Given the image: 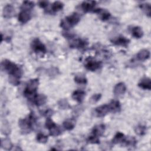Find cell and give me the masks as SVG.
<instances>
[{
    "label": "cell",
    "mask_w": 151,
    "mask_h": 151,
    "mask_svg": "<svg viewBox=\"0 0 151 151\" xmlns=\"http://www.w3.org/2000/svg\"><path fill=\"white\" fill-rule=\"evenodd\" d=\"M1 65L2 67L9 74V76L15 77L19 79L22 77V71L21 68L15 63L8 60H5L2 62Z\"/></svg>",
    "instance_id": "6da1fadb"
},
{
    "label": "cell",
    "mask_w": 151,
    "mask_h": 151,
    "mask_svg": "<svg viewBox=\"0 0 151 151\" xmlns=\"http://www.w3.org/2000/svg\"><path fill=\"white\" fill-rule=\"evenodd\" d=\"M39 85V80L37 78H34L30 80L24 89V94L25 97L28 100L32 101L34 100L35 97L37 94V90Z\"/></svg>",
    "instance_id": "7a4b0ae2"
},
{
    "label": "cell",
    "mask_w": 151,
    "mask_h": 151,
    "mask_svg": "<svg viewBox=\"0 0 151 151\" xmlns=\"http://www.w3.org/2000/svg\"><path fill=\"white\" fill-rule=\"evenodd\" d=\"M80 20V18L79 15L77 13H73L61 20L60 27L65 30H68L78 23Z\"/></svg>",
    "instance_id": "3957f363"
},
{
    "label": "cell",
    "mask_w": 151,
    "mask_h": 151,
    "mask_svg": "<svg viewBox=\"0 0 151 151\" xmlns=\"http://www.w3.org/2000/svg\"><path fill=\"white\" fill-rule=\"evenodd\" d=\"M37 122L36 117L34 113H31L27 118L19 121V126L23 131H29L33 128Z\"/></svg>",
    "instance_id": "277c9868"
},
{
    "label": "cell",
    "mask_w": 151,
    "mask_h": 151,
    "mask_svg": "<svg viewBox=\"0 0 151 151\" xmlns=\"http://www.w3.org/2000/svg\"><path fill=\"white\" fill-rule=\"evenodd\" d=\"M31 48L36 53L44 54L46 52L47 49L45 45L38 39L35 38L31 42Z\"/></svg>",
    "instance_id": "5b68a950"
},
{
    "label": "cell",
    "mask_w": 151,
    "mask_h": 151,
    "mask_svg": "<svg viewBox=\"0 0 151 151\" xmlns=\"http://www.w3.org/2000/svg\"><path fill=\"white\" fill-rule=\"evenodd\" d=\"M110 111V110L109 104H103L95 108L93 114L96 117H102L106 116Z\"/></svg>",
    "instance_id": "8992f818"
},
{
    "label": "cell",
    "mask_w": 151,
    "mask_h": 151,
    "mask_svg": "<svg viewBox=\"0 0 151 151\" xmlns=\"http://www.w3.org/2000/svg\"><path fill=\"white\" fill-rule=\"evenodd\" d=\"M101 65V63L100 61H98L90 58L87 59L85 63V67L86 69L91 71H94L98 70Z\"/></svg>",
    "instance_id": "52a82bcc"
},
{
    "label": "cell",
    "mask_w": 151,
    "mask_h": 151,
    "mask_svg": "<svg viewBox=\"0 0 151 151\" xmlns=\"http://www.w3.org/2000/svg\"><path fill=\"white\" fill-rule=\"evenodd\" d=\"M87 45V42L81 38H76L73 40L70 43V47L72 48L81 49L86 47Z\"/></svg>",
    "instance_id": "ba28073f"
},
{
    "label": "cell",
    "mask_w": 151,
    "mask_h": 151,
    "mask_svg": "<svg viewBox=\"0 0 151 151\" xmlns=\"http://www.w3.org/2000/svg\"><path fill=\"white\" fill-rule=\"evenodd\" d=\"M31 18V14L30 12V11L28 10H22L18 14V21L22 23L25 24L27 23L28 21L30 20Z\"/></svg>",
    "instance_id": "9c48e42d"
},
{
    "label": "cell",
    "mask_w": 151,
    "mask_h": 151,
    "mask_svg": "<svg viewBox=\"0 0 151 151\" xmlns=\"http://www.w3.org/2000/svg\"><path fill=\"white\" fill-rule=\"evenodd\" d=\"M15 13V8L14 7L11 5V4H8L5 5L3 9L2 14L4 17L6 18H9L12 17Z\"/></svg>",
    "instance_id": "30bf717a"
},
{
    "label": "cell",
    "mask_w": 151,
    "mask_h": 151,
    "mask_svg": "<svg viewBox=\"0 0 151 151\" xmlns=\"http://www.w3.org/2000/svg\"><path fill=\"white\" fill-rule=\"evenodd\" d=\"M93 12L96 13L99 16V18H100V19L104 21L109 19L111 15L110 13L108 11H107L106 9H101V8L94 9Z\"/></svg>",
    "instance_id": "8fae6325"
},
{
    "label": "cell",
    "mask_w": 151,
    "mask_h": 151,
    "mask_svg": "<svg viewBox=\"0 0 151 151\" xmlns=\"http://www.w3.org/2000/svg\"><path fill=\"white\" fill-rule=\"evenodd\" d=\"M126 91V86L123 82L117 83L114 87L113 93L115 96H119L124 94Z\"/></svg>",
    "instance_id": "7c38bea8"
},
{
    "label": "cell",
    "mask_w": 151,
    "mask_h": 151,
    "mask_svg": "<svg viewBox=\"0 0 151 151\" xmlns=\"http://www.w3.org/2000/svg\"><path fill=\"white\" fill-rule=\"evenodd\" d=\"M111 42L117 45L126 47L130 42V40L123 36H119L113 39Z\"/></svg>",
    "instance_id": "4fadbf2b"
},
{
    "label": "cell",
    "mask_w": 151,
    "mask_h": 151,
    "mask_svg": "<svg viewBox=\"0 0 151 151\" xmlns=\"http://www.w3.org/2000/svg\"><path fill=\"white\" fill-rule=\"evenodd\" d=\"M96 2L93 1H84L81 4V8L84 12L93 11L94 9Z\"/></svg>",
    "instance_id": "5bb4252c"
},
{
    "label": "cell",
    "mask_w": 151,
    "mask_h": 151,
    "mask_svg": "<svg viewBox=\"0 0 151 151\" xmlns=\"http://www.w3.org/2000/svg\"><path fill=\"white\" fill-rule=\"evenodd\" d=\"M86 93L83 90H77L72 94V98L78 103H81L85 97Z\"/></svg>",
    "instance_id": "9a60e30c"
},
{
    "label": "cell",
    "mask_w": 151,
    "mask_h": 151,
    "mask_svg": "<svg viewBox=\"0 0 151 151\" xmlns=\"http://www.w3.org/2000/svg\"><path fill=\"white\" fill-rule=\"evenodd\" d=\"M47 96L43 94H37L35 97L33 102L37 106H40L44 105L47 102Z\"/></svg>",
    "instance_id": "2e32d148"
},
{
    "label": "cell",
    "mask_w": 151,
    "mask_h": 151,
    "mask_svg": "<svg viewBox=\"0 0 151 151\" xmlns=\"http://www.w3.org/2000/svg\"><path fill=\"white\" fill-rule=\"evenodd\" d=\"M138 86L144 90L151 89V81L150 79L148 77H143L138 83Z\"/></svg>",
    "instance_id": "e0dca14e"
},
{
    "label": "cell",
    "mask_w": 151,
    "mask_h": 151,
    "mask_svg": "<svg viewBox=\"0 0 151 151\" xmlns=\"http://www.w3.org/2000/svg\"><path fill=\"white\" fill-rule=\"evenodd\" d=\"M105 130V125L103 124H97L95 126H94V127L92 129L91 131V134L99 137L100 136H101Z\"/></svg>",
    "instance_id": "ac0fdd59"
},
{
    "label": "cell",
    "mask_w": 151,
    "mask_h": 151,
    "mask_svg": "<svg viewBox=\"0 0 151 151\" xmlns=\"http://www.w3.org/2000/svg\"><path fill=\"white\" fill-rule=\"evenodd\" d=\"M150 57V51L147 49L141 50L136 55V57L139 61H145L148 59Z\"/></svg>",
    "instance_id": "d6986e66"
},
{
    "label": "cell",
    "mask_w": 151,
    "mask_h": 151,
    "mask_svg": "<svg viewBox=\"0 0 151 151\" xmlns=\"http://www.w3.org/2000/svg\"><path fill=\"white\" fill-rule=\"evenodd\" d=\"M110 110L111 112L116 113L119 112L121 109V105L120 102L118 100H111L110 103L109 104Z\"/></svg>",
    "instance_id": "ffe728a7"
},
{
    "label": "cell",
    "mask_w": 151,
    "mask_h": 151,
    "mask_svg": "<svg viewBox=\"0 0 151 151\" xmlns=\"http://www.w3.org/2000/svg\"><path fill=\"white\" fill-rule=\"evenodd\" d=\"M126 137L124 134L121 132H117L112 139V143L113 144L122 143L124 141Z\"/></svg>",
    "instance_id": "44dd1931"
},
{
    "label": "cell",
    "mask_w": 151,
    "mask_h": 151,
    "mask_svg": "<svg viewBox=\"0 0 151 151\" xmlns=\"http://www.w3.org/2000/svg\"><path fill=\"white\" fill-rule=\"evenodd\" d=\"M76 121L73 119H67L63 122V127L67 130H71L75 127Z\"/></svg>",
    "instance_id": "7402d4cb"
},
{
    "label": "cell",
    "mask_w": 151,
    "mask_h": 151,
    "mask_svg": "<svg viewBox=\"0 0 151 151\" xmlns=\"http://www.w3.org/2000/svg\"><path fill=\"white\" fill-rule=\"evenodd\" d=\"M132 34L136 38H140L143 35V31L140 27L136 26L132 29Z\"/></svg>",
    "instance_id": "603a6c76"
},
{
    "label": "cell",
    "mask_w": 151,
    "mask_h": 151,
    "mask_svg": "<svg viewBox=\"0 0 151 151\" xmlns=\"http://www.w3.org/2000/svg\"><path fill=\"white\" fill-rule=\"evenodd\" d=\"M1 147L6 150H11V147H12V143L8 138L3 139L1 140Z\"/></svg>",
    "instance_id": "cb8c5ba5"
},
{
    "label": "cell",
    "mask_w": 151,
    "mask_h": 151,
    "mask_svg": "<svg viewBox=\"0 0 151 151\" xmlns=\"http://www.w3.org/2000/svg\"><path fill=\"white\" fill-rule=\"evenodd\" d=\"M74 81L77 84H86L87 82V80L86 76L83 74L76 75L74 77Z\"/></svg>",
    "instance_id": "d4e9b609"
},
{
    "label": "cell",
    "mask_w": 151,
    "mask_h": 151,
    "mask_svg": "<svg viewBox=\"0 0 151 151\" xmlns=\"http://www.w3.org/2000/svg\"><path fill=\"white\" fill-rule=\"evenodd\" d=\"M34 6V3L32 1H24L21 5V9L22 10H28L30 11L31 9L33 8Z\"/></svg>",
    "instance_id": "484cf974"
},
{
    "label": "cell",
    "mask_w": 151,
    "mask_h": 151,
    "mask_svg": "<svg viewBox=\"0 0 151 151\" xmlns=\"http://www.w3.org/2000/svg\"><path fill=\"white\" fill-rule=\"evenodd\" d=\"M63 6H64V4L63 2L60 1H55L51 6V9L53 12H55L61 10L63 8Z\"/></svg>",
    "instance_id": "4316f807"
},
{
    "label": "cell",
    "mask_w": 151,
    "mask_h": 151,
    "mask_svg": "<svg viewBox=\"0 0 151 151\" xmlns=\"http://www.w3.org/2000/svg\"><path fill=\"white\" fill-rule=\"evenodd\" d=\"M58 106L61 109H67L70 107L69 103L68 102L67 100L65 99H60L58 101Z\"/></svg>",
    "instance_id": "83f0119b"
},
{
    "label": "cell",
    "mask_w": 151,
    "mask_h": 151,
    "mask_svg": "<svg viewBox=\"0 0 151 151\" xmlns=\"http://www.w3.org/2000/svg\"><path fill=\"white\" fill-rule=\"evenodd\" d=\"M140 8L145 12V14L150 17V14H151V6L150 4L148 3H145V4H142L140 5Z\"/></svg>",
    "instance_id": "f1b7e54d"
},
{
    "label": "cell",
    "mask_w": 151,
    "mask_h": 151,
    "mask_svg": "<svg viewBox=\"0 0 151 151\" xmlns=\"http://www.w3.org/2000/svg\"><path fill=\"white\" fill-rule=\"evenodd\" d=\"M123 143L127 146H132H132H136L137 141L134 137H126Z\"/></svg>",
    "instance_id": "f546056e"
},
{
    "label": "cell",
    "mask_w": 151,
    "mask_h": 151,
    "mask_svg": "<svg viewBox=\"0 0 151 151\" xmlns=\"http://www.w3.org/2000/svg\"><path fill=\"white\" fill-rule=\"evenodd\" d=\"M49 132H50V134L51 136H57L61 134V131L58 126H57V125H55L54 127H52L49 129Z\"/></svg>",
    "instance_id": "4dcf8cb0"
},
{
    "label": "cell",
    "mask_w": 151,
    "mask_h": 151,
    "mask_svg": "<svg viewBox=\"0 0 151 151\" xmlns=\"http://www.w3.org/2000/svg\"><path fill=\"white\" fill-rule=\"evenodd\" d=\"M146 127L142 125H138L134 129V131L136 134L140 136L144 135L146 133Z\"/></svg>",
    "instance_id": "1f68e13d"
},
{
    "label": "cell",
    "mask_w": 151,
    "mask_h": 151,
    "mask_svg": "<svg viewBox=\"0 0 151 151\" xmlns=\"http://www.w3.org/2000/svg\"><path fill=\"white\" fill-rule=\"evenodd\" d=\"M37 140L40 143H45L48 140V136L43 133H39L37 136Z\"/></svg>",
    "instance_id": "d6a6232c"
},
{
    "label": "cell",
    "mask_w": 151,
    "mask_h": 151,
    "mask_svg": "<svg viewBox=\"0 0 151 151\" xmlns=\"http://www.w3.org/2000/svg\"><path fill=\"white\" fill-rule=\"evenodd\" d=\"M87 142L91 144H99L100 143L99 137H97L93 134L89 136L87 138Z\"/></svg>",
    "instance_id": "836d02e7"
},
{
    "label": "cell",
    "mask_w": 151,
    "mask_h": 151,
    "mask_svg": "<svg viewBox=\"0 0 151 151\" xmlns=\"http://www.w3.org/2000/svg\"><path fill=\"white\" fill-rule=\"evenodd\" d=\"M101 97V94L100 93H97V94H93L90 99V102L92 104H94V103H97L98 101L100 100V98Z\"/></svg>",
    "instance_id": "e575fe53"
},
{
    "label": "cell",
    "mask_w": 151,
    "mask_h": 151,
    "mask_svg": "<svg viewBox=\"0 0 151 151\" xmlns=\"http://www.w3.org/2000/svg\"><path fill=\"white\" fill-rule=\"evenodd\" d=\"M55 125H56L55 123L50 119V117L47 118V120L45 121V126L47 129L49 130L51 127H54Z\"/></svg>",
    "instance_id": "d590c367"
},
{
    "label": "cell",
    "mask_w": 151,
    "mask_h": 151,
    "mask_svg": "<svg viewBox=\"0 0 151 151\" xmlns=\"http://www.w3.org/2000/svg\"><path fill=\"white\" fill-rule=\"evenodd\" d=\"M1 132L4 134H8L10 132L9 126V125L6 123H2L1 126Z\"/></svg>",
    "instance_id": "8d00e7d4"
},
{
    "label": "cell",
    "mask_w": 151,
    "mask_h": 151,
    "mask_svg": "<svg viewBox=\"0 0 151 151\" xmlns=\"http://www.w3.org/2000/svg\"><path fill=\"white\" fill-rule=\"evenodd\" d=\"M9 81L14 86H17L20 83L19 78L11 76H10L9 77Z\"/></svg>",
    "instance_id": "74e56055"
},
{
    "label": "cell",
    "mask_w": 151,
    "mask_h": 151,
    "mask_svg": "<svg viewBox=\"0 0 151 151\" xmlns=\"http://www.w3.org/2000/svg\"><path fill=\"white\" fill-rule=\"evenodd\" d=\"M48 1H40L38 2V5L41 8H45L48 6Z\"/></svg>",
    "instance_id": "f35d334b"
},
{
    "label": "cell",
    "mask_w": 151,
    "mask_h": 151,
    "mask_svg": "<svg viewBox=\"0 0 151 151\" xmlns=\"http://www.w3.org/2000/svg\"><path fill=\"white\" fill-rule=\"evenodd\" d=\"M52 113H53V111L51 109H48L45 111V112L44 113V115L48 118V117H50L52 116Z\"/></svg>",
    "instance_id": "ab89813d"
}]
</instances>
